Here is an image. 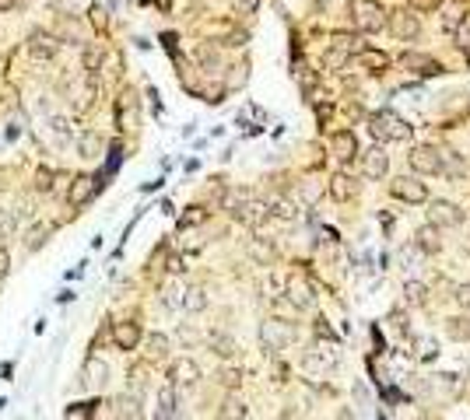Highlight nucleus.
<instances>
[{
  "mask_svg": "<svg viewBox=\"0 0 470 420\" xmlns=\"http://www.w3.org/2000/svg\"><path fill=\"white\" fill-rule=\"evenodd\" d=\"M351 21L358 32H383L386 7L379 0H351Z\"/></svg>",
  "mask_w": 470,
  "mask_h": 420,
  "instance_id": "obj_1",
  "label": "nucleus"
},
{
  "mask_svg": "<svg viewBox=\"0 0 470 420\" xmlns=\"http://www.w3.org/2000/svg\"><path fill=\"white\" fill-rule=\"evenodd\" d=\"M369 133H372V140H407L411 137V123L407 120H400L397 112H376L372 120H369Z\"/></svg>",
  "mask_w": 470,
  "mask_h": 420,
  "instance_id": "obj_2",
  "label": "nucleus"
},
{
  "mask_svg": "<svg viewBox=\"0 0 470 420\" xmlns=\"http://www.w3.org/2000/svg\"><path fill=\"white\" fill-rule=\"evenodd\" d=\"M389 193H393V200L411 204V207L428 204V186L418 179V175H397V179L389 182Z\"/></svg>",
  "mask_w": 470,
  "mask_h": 420,
  "instance_id": "obj_3",
  "label": "nucleus"
},
{
  "mask_svg": "<svg viewBox=\"0 0 470 420\" xmlns=\"http://www.w3.org/2000/svg\"><path fill=\"white\" fill-rule=\"evenodd\" d=\"M292 336H295V326H292V322L267 319V322L260 326V347H263L267 354H277V350H285V347L292 343Z\"/></svg>",
  "mask_w": 470,
  "mask_h": 420,
  "instance_id": "obj_4",
  "label": "nucleus"
},
{
  "mask_svg": "<svg viewBox=\"0 0 470 420\" xmlns=\"http://www.w3.org/2000/svg\"><path fill=\"white\" fill-rule=\"evenodd\" d=\"M302 364H305V372H320V375L334 372V368L341 364L337 343H323V347H312V350H305V354H302Z\"/></svg>",
  "mask_w": 470,
  "mask_h": 420,
  "instance_id": "obj_5",
  "label": "nucleus"
},
{
  "mask_svg": "<svg viewBox=\"0 0 470 420\" xmlns=\"http://www.w3.org/2000/svg\"><path fill=\"white\" fill-rule=\"evenodd\" d=\"M386 28L397 36L400 42H411L422 36V21H418V14H411V11H393V14H386Z\"/></svg>",
  "mask_w": 470,
  "mask_h": 420,
  "instance_id": "obj_6",
  "label": "nucleus"
},
{
  "mask_svg": "<svg viewBox=\"0 0 470 420\" xmlns=\"http://www.w3.org/2000/svg\"><path fill=\"white\" fill-rule=\"evenodd\" d=\"M428 224H435V228H460L464 224V210L456 207L453 200H431L428 204Z\"/></svg>",
  "mask_w": 470,
  "mask_h": 420,
  "instance_id": "obj_7",
  "label": "nucleus"
},
{
  "mask_svg": "<svg viewBox=\"0 0 470 420\" xmlns=\"http://www.w3.org/2000/svg\"><path fill=\"white\" fill-rule=\"evenodd\" d=\"M200 382V364L193 357H175L169 364V385L175 389H193Z\"/></svg>",
  "mask_w": 470,
  "mask_h": 420,
  "instance_id": "obj_8",
  "label": "nucleus"
},
{
  "mask_svg": "<svg viewBox=\"0 0 470 420\" xmlns=\"http://www.w3.org/2000/svg\"><path fill=\"white\" fill-rule=\"evenodd\" d=\"M29 53L36 56V60H56V53H60V39L53 36V32H46V28H32L29 32Z\"/></svg>",
  "mask_w": 470,
  "mask_h": 420,
  "instance_id": "obj_9",
  "label": "nucleus"
},
{
  "mask_svg": "<svg viewBox=\"0 0 470 420\" xmlns=\"http://www.w3.org/2000/svg\"><path fill=\"white\" fill-rule=\"evenodd\" d=\"M407 162L414 168V175H439V147L418 144V147L407 154Z\"/></svg>",
  "mask_w": 470,
  "mask_h": 420,
  "instance_id": "obj_10",
  "label": "nucleus"
},
{
  "mask_svg": "<svg viewBox=\"0 0 470 420\" xmlns=\"http://www.w3.org/2000/svg\"><path fill=\"white\" fill-rule=\"evenodd\" d=\"M53 36L60 42H71V46H85V25L74 18V14H60L56 18V28H53Z\"/></svg>",
  "mask_w": 470,
  "mask_h": 420,
  "instance_id": "obj_11",
  "label": "nucleus"
},
{
  "mask_svg": "<svg viewBox=\"0 0 470 420\" xmlns=\"http://www.w3.org/2000/svg\"><path fill=\"white\" fill-rule=\"evenodd\" d=\"M53 231H56L53 221H32L29 231H25V238H21V242H25V252H39L46 242L53 238Z\"/></svg>",
  "mask_w": 470,
  "mask_h": 420,
  "instance_id": "obj_12",
  "label": "nucleus"
},
{
  "mask_svg": "<svg viewBox=\"0 0 470 420\" xmlns=\"http://www.w3.org/2000/svg\"><path fill=\"white\" fill-rule=\"evenodd\" d=\"M330 154H337L341 162H354L358 158V140H354L351 130H337L330 137Z\"/></svg>",
  "mask_w": 470,
  "mask_h": 420,
  "instance_id": "obj_13",
  "label": "nucleus"
},
{
  "mask_svg": "<svg viewBox=\"0 0 470 420\" xmlns=\"http://www.w3.org/2000/svg\"><path fill=\"white\" fill-rule=\"evenodd\" d=\"M327 193H330L334 204H347V200L354 196V179H351L347 172H334L330 182H327Z\"/></svg>",
  "mask_w": 470,
  "mask_h": 420,
  "instance_id": "obj_14",
  "label": "nucleus"
},
{
  "mask_svg": "<svg viewBox=\"0 0 470 420\" xmlns=\"http://www.w3.org/2000/svg\"><path fill=\"white\" fill-rule=\"evenodd\" d=\"M362 172H365L369 179H383L386 172H389V154H386L383 147L365 151V154H362Z\"/></svg>",
  "mask_w": 470,
  "mask_h": 420,
  "instance_id": "obj_15",
  "label": "nucleus"
},
{
  "mask_svg": "<svg viewBox=\"0 0 470 420\" xmlns=\"http://www.w3.org/2000/svg\"><path fill=\"white\" fill-rule=\"evenodd\" d=\"M113 343H116V350H137V343H141V326L137 322H116L113 326Z\"/></svg>",
  "mask_w": 470,
  "mask_h": 420,
  "instance_id": "obj_16",
  "label": "nucleus"
},
{
  "mask_svg": "<svg viewBox=\"0 0 470 420\" xmlns=\"http://www.w3.org/2000/svg\"><path fill=\"white\" fill-rule=\"evenodd\" d=\"M439 175H446V179L467 175V158L460 151H439Z\"/></svg>",
  "mask_w": 470,
  "mask_h": 420,
  "instance_id": "obj_17",
  "label": "nucleus"
},
{
  "mask_svg": "<svg viewBox=\"0 0 470 420\" xmlns=\"http://www.w3.org/2000/svg\"><path fill=\"white\" fill-rule=\"evenodd\" d=\"M91 193H95V175H74L71 179V189H67V204L71 207H81Z\"/></svg>",
  "mask_w": 470,
  "mask_h": 420,
  "instance_id": "obj_18",
  "label": "nucleus"
},
{
  "mask_svg": "<svg viewBox=\"0 0 470 420\" xmlns=\"http://www.w3.org/2000/svg\"><path fill=\"white\" fill-rule=\"evenodd\" d=\"M414 242H418V249L425 252V256L442 252V228H435V224H422L418 235H414Z\"/></svg>",
  "mask_w": 470,
  "mask_h": 420,
  "instance_id": "obj_19",
  "label": "nucleus"
},
{
  "mask_svg": "<svg viewBox=\"0 0 470 420\" xmlns=\"http://www.w3.org/2000/svg\"><path fill=\"white\" fill-rule=\"evenodd\" d=\"M400 63H404V67H414L418 74H428V78H439V74H442V63L431 60V56H422V53H404Z\"/></svg>",
  "mask_w": 470,
  "mask_h": 420,
  "instance_id": "obj_20",
  "label": "nucleus"
},
{
  "mask_svg": "<svg viewBox=\"0 0 470 420\" xmlns=\"http://www.w3.org/2000/svg\"><path fill=\"white\" fill-rule=\"evenodd\" d=\"M218 417H221V420H246V417H250V406H246V399H242V396L228 392V396L221 399V410H218Z\"/></svg>",
  "mask_w": 470,
  "mask_h": 420,
  "instance_id": "obj_21",
  "label": "nucleus"
},
{
  "mask_svg": "<svg viewBox=\"0 0 470 420\" xmlns=\"http://www.w3.org/2000/svg\"><path fill=\"white\" fill-rule=\"evenodd\" d=\"M175 406H179V403H175V385L165 382V385L158 389V410H155V420H175Z\"/></svg>",
  "mask_w": 470,
  "mask_h": 420,
  "instance_id": "obj_22",
  "label": "nucleus"
},
{
  "mask_svg": "<svg viewBox=\"0 0 470 420\" xmlns=\"http://www.w3.org/2000/svg\"><path fill=\"white\" fill-rule=\"evenodd\" d=\"M250 256L257 259L260 266H270L274 259H277V249H274V242H267V238H250Z\"/></svg>",
  "mask_w": 470,
  "mask_h": 420,
  "instance_id": "obj_23",
  "label": "nucleus"
},
{
  "mask_svg": "<svg viewBox=\"0 0 470 420\" xmlns=\"http://www.w3.org/2000/svg\"><path fill=\"white\" fill-rule=\"evenodd\" d=\"M106 378H109V364L102 361V357H88L85 361V382L88 385H106Z\"/></svg>",
  "mask_w": 470,
  "mask_h": 420,
  "instance_id": "obj_24",
  "label": "nucleus"
},
{
  "mask_svg": "<svg viewBox=\"0 0 470 420\" xmlns=\"http://www.w3.org/2000/svg\"><path fill=\"white\" fill-rule=\"evenodd\" d=\"M116 417L120 420H141V399L137 396H130V392H123V396H116Z\"/></svg>",
  "mask_w": 470,
  "mask_h": 420,
  "instance_id": "obj_25",
  "label": "nucleus"
},
{
  "mask_svg": "<svg viewBox=\"0 0 470 420\" xmlns=\"http://www.w3.org/2000/svg\"><path fill=\"white\" fill-rule=\"evenodd\" d=\"M208 347H211L218 357H235V354H239V343H235L232 336H225V333H211L208 336Z\"/></svg>",
  "mask_w": 470,
  "mask_h": 420,
  "instance_id": "obj_26",
  "label": "nucleus"
},
{
  "mask_svg": "<svg viewBox=\"0 0 470 420\" xmlns=\"http://www.w3.org/2000/svg\"><path fill=\"white\" fill-rule=\"evenodd\" d=\"M183 308H186L190 315L204 312V308H208V291H204V288H186V291H183Z\"/></svg>",
  "mask_w": 470,
  "mask_h": 420,
  "instance_id": "obj_27",
  "label": "nucleus"
},
{
  "mask_svg": "<svg viewBox=\"0 0 470 420\" xmlns=\"http://www.w3.org/2000/svg\"><path fill=\"white\" fill-rule=\"evenodd\" d=\"M330 49H337V53H344V56H358V53L365 49V42L358 39V36H344V32H337Z\"/></svg>",
  "mask_w": 470,
  "mask_h": 420,
  "instance_id": "obj_28",
  "label": "nucleus"
},
{
  "mask_svg": "<svg viewBox=\"0 0 470 420\" xmlns=\"http://www.w3.org/2000/svg\"><path fill=\"white\" fill-rule=\"evenodd\" d=\"M270 308H274V319L277 322H292L295 315H299V308L285 298V294H277V298H270Z\"/></svg>",
  "mask_w": 470,
  "mask_h": 420,
  "instance_id": "obj_29",
  "label": "nucleus"
},
{
  "mask_svg": "<svg viewBox=\"0 0 470 420\" xmlns=\"http://www.w3.org/2000/svg\"><path fill=\"white\" fill-rule=\"evenodd\" d=\"M358 60L369 67V74H383L386 67H389V56L379 53V49H376V53H372V49H362V53H358Z\"/></svg>",
  "mask_w": 470,
  "mask_h": 420,
  "instance_id": "obj_30",
  "label": "nucleus"
},
{
  "mask_svg": "<svg viewBox=\"0 0 470 420\" xmlns=\"http://www.w3.org/2000/svg\"><path fill=\"white\" fill-rule=\"evenodd\" d=\"M404 301H407V305H414V308H422V305L428 301L425 280H407V284H404Z\"/></svg>",
  "mask_w": 470,
  "mask_h": 420,
  "instance_id": "obj_31",
  "label": "nucleus"
},
{
  "mask_svg": "<svg viewBox=\"0 0 470 420\" xmlns=\"http://www.w3.org/2000/svg\"><path fill=\"white\" fill-rule=\"evenodd\" d=\"M78 151H81V158H98V154H102V137H98L95 130L81 133V140H78Z\"/></svg>",
  "mask_w": 470,
  "mask_h": 420,
  "instance_id": "obj_32",
  "label": "nucleus"
},
{
  "mask_svg": "<svg viewBox=\"0 0 470 420\" xmlns=\"http://www.w3.org/2000/svg\"><path fill=\"white\" fill-rule=\"evenodd\" d=\"M102 60H106V49L98 42H85V74L95 78V70L102 67Z\"/></svg>",
  "mask_w": 470,
  "mask_h": 420,
  "instance_id": "obj_33",
  "label": "nucleus"
},
{
  "mask_svg": "<svg viewBox=\"0 0 470 420\" xmlns=\"http://www.w3.org/2000/svg\"><path fill=\"white\" fill-rule=\"evenodd\" d=\"M208 221V210L200 207V204H193V207H186V214L179 217V231H186V228H197V224H204Z\"/></svg>",
  "mask_w": 470,
  "mask_h": 420,
  "instance_id": "obj_34",
  "label": "nucleus"
},
{
  "mask_svg": "<svg viewBox=\"0 0 470 420\" xmlns=\"http://www.w3.org/2000/svg\"><path fill=\"white\" fill-rule=\"evenodd\" d=\"M144 347H148V357H165V354H169V336L165 333H148Z\"/></svg>",
  "mask_w": 470,
  "mask_h": 420,
  "instance_id": "obj_35",
  "label": "nucleus"
},
{
  "mask_svg": "<svg viewBox=\"0 0 470 420\" xmlns=\"http://www.w3.org/2000/svg\"><path fill=\"white\" fill-rule=\"evenodd\" d=\"M95 399H88V403H71L67 406V414H63V420H91L95 417Z\"/></svg>",
  "mask_w": 470,
  "mask_h": 420,
  "instance_id": "obj_36",
  "label": "nucleus"
},
{
  "mask_svg": "<svg viewBox=\"0 0 470 420\" xmlns=\"http://www.w3.org/2000/svg\"><path fill=\"white\" fill-rule=\"evenodd\" d=\"M88 21H91V28H95V32H106V28H109L106 7H102V4H91V7H88Z\"/></svg>",
  "mask_w": 470,
  "mask_h": 420,
  "instance_id": "obj_37",
  "label": "nucleus"
},
{
  "mask_svg": "<svg viewBox=\"0 0 470 420\" xmlns=\"http://www.w3.org/2000/svg\"><path fill=\"white\" fill-rule=\"evenodd\" d=\"M270 214L274 217H281V221H295L299 217V210H295V204H288V200H277V204H270Z\"/></svg>",
  "mask_w": 470,
  "mask_h": 420,
  "instance_id": "obj_38",
  "label": "nucleus"
},
{
  "mask_svg": "<svg viewBox=\"0 0 470 420\" xmlns=\"http://www.w3.org/2000/svg\"><path fill=\"white\" fill-rule=\"evenodd\" d=\"M162 305H165L169 312L183 305V291H179V284H165V288H162Z\"/></svg>",
  "mask_w": 470,
  "mask_h": 420,
  "instance_id": "obj_39",
  "label": "nucleus"
},
{
  "mask_svg": "<svg viewBox=\"0 0 470 420\" xmlns=\"http://www.w3.org/2000/svg\"><path fill=\"white\" fill-rule=\"evenodd\" d=\"M218 382H221L225 389H239V385H242V372H239V368H221V372H218Z\"/></svg>",
  "mask_w": 470,
  "mask_h": 420,
  "instance_id": "obj_40",
  "label": "nucleus"
},
{
  "mask_svg": "<svg viewBox=\"0 0 470 420\" xmlns=\"http://www.w3.org/2000/svg\"><path fill=\"white\" fill-rule=\"evenodd\" d=\"M299 196L305 204H316L320 200V186H316V179H302L299 182Z\"/></svg>",
  "mask_w": 470,
  "mask_h": 420,
  "instance_id": "obj_41",
  "label": "nucleus"
},
{
  "mask_svg": "<svg viewBox=\"0 0 470 420\" xmlns=\"http://www.w3.org/2000/svg\"><path fill=\"white\" fill-rule=\"evenodd\" d=\"M49 130H53V137H56L60 144H67V140H71V126H67L63 116H53V120H49Z\"/></svg>",
  "mask_w": 470,
  "mask_h": 420,
  "instance_id": "obj_42",
  "label": "nucleus"
},
{
  "mask_svg": "<svg viewBox=\"0 0 470 420\" xmlns=\"http://www.w3.org/2000/svg\"><path fill=\"white\" fill-rule=\"evenodd\" d=\"M446 333L453 336V340H467V336H470V322H467V319H449Z\"/></svg>",
  "mask_w": 470,
  "mask_h": 420,
  "instance_id": "obj_43",
  "label": "nucleus"
},
{
  "mask_svg": "<svg viewBox=\"0 0 470 420\" xmlns=\"http://www.w3.org/2000/svg\"><path fill=\"white\" fill-rule=\"evenodd\" d=\"M53 179H56L53 168H39V172H36V189H39V193H49V189H53Z\"/></svg>",
  "mask_w": 470,
  "mask_h": 420,
  "instance_id": "obj_44",
  "label": "nucleus"
},
{
  "mask_svg": "<svg viewBox=\"0 0 470 420\" xmlns=\"http://www.w3.org/2000/svg\"><path fill=\"white\" fill-rule=\"evenodd\" d=\"M312 333L320 336V340H323V343H337V336H334V330H330V326H327V319H323V315H320V319H316V322H312Z\"/></svg>",
  "mask_w": 470,
  "mask_h": 420,
  "instance_id": "obj_45",
  "label": "nucleus"
},
{
  "mask_svg": "<svg viewBox=\"0 0 470 420\" xmlns=\"http://www.w3.org/2000/svg\"><path fill=\"white\" fill-rule=\"evenodd\" d=\"M14 224H18V217H14V214H7V210H0V242L14 235Z\"/></svg>",
  "mask_w": 470,
  "mask_h": 420,
  "instance_id": "obj_46",
  "label": "nucleus"
},
{
  "mask_svg": "<svg viewBox=\"0 0 470 420\" xmlns=\"http://www.w3.org/2000/svg\"><path fill=\"white\" fill-rule=\"evenodd\" d=\"M260 0H232V11L239 14V18H250V14H257Z\"/></svg>",
  "mask_w": 470,
  "mask_h": 420,
  "instance_id": "obj_47",
  "label": "nucleus"
},
{
  "mask_svg": "<svg viewBox=\"0 0 470 420\" xmlns=\"http://www.w3.org/2000/svg\"><path fill=\"white\" fill-rule=\"evenodd\" d=\"M453 39H456V46H464V49H470V21L464 18L460 25H456V32H453Z\"/></svg>",
  "mask_w": 470,
  "mask_h": 420,
  "instance_id": "obj_48",
  "label": "nucleus"
},
{
  "mask_svg": "<svg viewBox=\"0 0 470 420\" xmlns=\"http://www.w3.org/2000/svg\"><path fill=\"white\" fill-rule=\"evenodd\" d=\"M453 301H456L460 308H470V284H460V288L453 291Z\"/></svg>",
  "mask_w": 470,
  "mask_h": 420,
  "instance_id": "obj_49",
  "label": "nucleus"
},
{
  "mask_svg": "<svg viewBox=\"0 0 470 420\" xmlns=\"http://www.w3.org/2000/svg\"><path fill=\"white\" fill-rule=\"evenodd\" d=\"M418 350H422V357H425V361H435V357H439V350H435V343H431V340H418Z\"/></svg>",
  "mask_w": 470,
  "mask_h": 420,
  "instance_id": "obj_50",
  "label": "nucleus"
},
{
  "mask_svg": "<svg viewBox=\"0 0 470 420\" xmlns=\"http://www.w3.org/2000/svg\"><path fill=\"white\" fill-rule=\"evenodd\" d=\"M411 4V11H435L439 7V0H407Z\"/></svg>",
  "mask_w": 470,
  "mask_h": 420,
  "instance_id": "obj_51",
  "label": "nucleus"
},
{
  "mask_svg": "<svg viewBox=\"0 0 470 420\" xmlns=\"http://www.w3.org/2000/svg\"><path fill=\"white\" fill-rule=\"evenodd\" d=\"M165 270H169V273H183V270H186V266H183V256H169Z\"/></svg>",
  "mask_w": 470,
  "mask_h": 420,
  "instance_id": "obj_52",
  "label": "nucleus"
},
{
  "mask_svg": "<svg viewBox=\"0 0 470 420\" xmlns=\"http://www.w3.org/2000/svg\"><path fill=\"white\" fill-rule=\"evenodd\" d=\"M225 46H246V32H232V36L225 39Z\"/></svg>",
  "mask_w": 470,
  "mask_h": 420,
  "instance_id": "obj_53",
  "label": "nucleus"
},
{
  "mask_svg": "<svg viewBox=\"0 0 470 420\" xmlns=\"http://www.w3.org/2000/svg\"><path fill=\"white\" fill-rule=\"evenodd\" d=\"M7 266H11V256H7V249H4V246H0V277H4V273H7Z\"/></svg>",
  "mask_w": 470,
  "mask_h": 420,
  "instance_id": "obj_54",
  "label": "nucleus"
},
{
  "mask_svg": "<svg viewBox=\"0 0 470 420\" xmlns=\"http://www.w3.org/2000/svg\"><path fill=\"white\" fill-rule=\"evenodd\" d=\"M18 7V0H0V11H14Z\"/></svg>",
  "mask_w": 470,
  "mask_h": 420,
  "instance_id": "obj_55",
  "label": "nucleus"
},
{
  "mask_svg": "<svg viewBox=\"0 0 470 420\" xmlns=\"http://www.w3.org/2000/svg\"><path fill=\"white\" fill-rule=\"evenodd\" d=\"M155 7L158 11H172V0H155Z\"/></svg>",
  "mask_w": 470,
  "mask_h": 420,
  "instance_id": "obj_56",
  "label": "nucleus"
},
{
  "mask_svg": "<svg viewBox=\"0 0 470 420\" xmlns=\"http://www.w3.org/2000/svg\"><path fill=\"white\" fill-rule=\"evenodd\" d=\"M337 420H354V417H351V410H347V406H344L341 414H337Z\"/></svg>",
  "mask_w": 470,
  "mask_h": 420,
  "instance_id": "obj_57",
  "label": "nucleus"
},
{
  "mask_svg": "<svg viewBox=\"0 0 470 420\" xmlns=\"http://www.w3.org/2000/svg\"><path fill=\"white\" fill-rule=\"evenodd\" d=\"M141 4H148V0H141Z\"/></svg>",
  "mask_w": 470,
  "mask_h": 420,
  "instance_id": "obj_58",
  "label": "nucleus"
},
{
  "mask_svg": "<svg viewBox=\"0 0 470 420\" xmlns=\"http://www.w3.org/2000/svg\"><path fill=\"white\" fill-rule=\"evenodd\" d=\"M277 420H285V417H277Z\"/></svg>",
  "mask_w": 470,
  "mask_h": 420,
  "instance_id": "obj_59",
  "label": "nucleus"
}]
</instances>
